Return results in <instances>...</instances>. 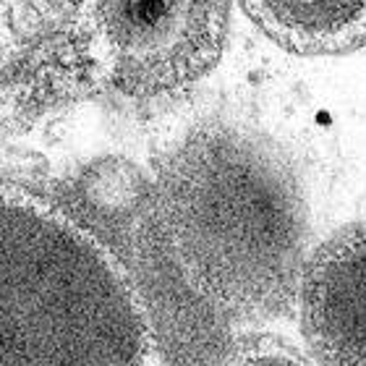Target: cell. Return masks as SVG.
<instances>
[{"label":"cell","mask_w":366,"mask_h":366,"mask_svg":"<svg viewBox=\"0 0 366 366\" xmlns=\"http://www.w3.org/2000/svg\"><path fill=\"white\" fill-rule=\"evenodd\" d=\"M228 0H74L71 29L94 76L129 97L186 89L222 53Z\"/></svg>","instance_id":"3957f363"},{"label":"cell","mask_w":366,"mask_h":366,"mask_svg":"<svg viewBox=\"0 0 366 366\" xmlns=\"http://www.w3.org/2000/svg\"><path fill=\"white\" fill-rule=\"evenodd\" d=\"M222 366H312L293 348L274 340H252L241 343L225 356Z\"/></svg>","instance_id":"8992f818"},{"label":"cell","mask_w":366,"mask_h":366,"mask_svg":"<svg viewBox=\"0 0 366 366\" xmlns=\"http://www.w3.org/2000/svg\"><path fill=\"white\" fill-rule=\"evenodd\" d=\"M165 225L183 280L207 306L269 317L296 301L306 262L293 199L236 142L212 139L186 154Z\"/></svg>","instance_id":"7a4b0ae2"},{"label":"cell","mask_w":366,"mask_h":366,"mask_svg":"<svg viewBox=\"0 0 366 366\" xmlns=\"http://www.w3.org/2000/svg\"><path fill=\"white\" fill-rule=\"evenodd\" d=\"M0 222L3 366H162L144 298L94 230L19 183Z\"/></svg>","instance_id":"6da1fadb"},{"label":"cell","mask_w":366,"mask_h":366,"mask_svg":"<svg viewBox=\"0 0 366 366\" xmlns=\"http://www.w3.org/2000/svg\"><path fill=\"white\" fill-rule=\"evenodd\" d=\"M296 304L322 366H366V230H345L306 259Z\"/></svg>","instance_id":"277c9868"},{"label":"cell","mask_w":366,"mask_h":366,"mask_svg":"<svg viewBox=\"0 0 366 366\" xmlns=\"http://www.w3.org/2000/svg\"><path fill=\"white\" fill-rule=\"evenodd\" d=\"M272 42L298 55H343L366 45V0H238Z\"/></svg>","instance_id":"5b68a950"}]
</instances>
